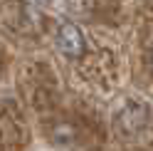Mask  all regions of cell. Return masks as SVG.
Instances as JSON below:
<instances>
[{
  "label": "cell",
  "mask_w": 153,
  "mask_h": 151,
  "mask_svg": "<svg viewBox=\"0 0 153 151\" xmlns=\"http://www.w3.org/2000/svg\"><path fill=\"white\" fill-rule=\"evenodd\" d=\"M54 42H57V50L67 57H82L84 55V35L79 32V27L72 25V22H64L59 25V30L54 35Z\"/></svg>",
  "instance_id": "cell-1"
},
{
  "label": "cell",
  "mask_w": 153,
  "mask_h": 151,
  "mask_svg": "<svg viewBox=\"0 0 153 151\" xmlns=\"http://www.w3.org/2000/svg\"><path fill=\"white\" fill-rule=\"evenodd\" d=\"M146 121H148V107L141 104V102L126 104L121 109V114L116 117V124L123 134H136V131H141L146 126Z\"/></svg>",
  "instance_id": "cell-2"
},
{
  "label": "cell",
  "mask_w": 153,
  "mask_h": 151,
  "mask_svg": "<svg viewBox=\"0 0 153 151\" xmlns=\"http://www.w3.org/2000/svg\"><path fill=\"white\" fill-rule=\"evenodd\" d=\"M151 62H153V47H151Z\"/></svg>",
  "instance_id": "cell-3"
}]
</instances>
